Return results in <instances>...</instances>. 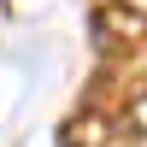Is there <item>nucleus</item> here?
I'll list each match as a JSON object with an SVG mask.
<instances>
[{
  "label": "nucleus",
  "instance_id": "nucleus-1",
  "mask_svg": "<svg viewBox=\"0 0 147 147\" xmlns=\"http://www.w3.org/2000/svg\"><path fill=\"white\" fill-rule=\"evenodd\" d=\"M147 47V12L129 0H106L94 12V53L100 59H136Z\"/></svg>",
  "mask_w": 147,
  "mask_h": 147
},
{
  "label": "nucleus",
  "instance_id": "nucleus-2",
  "mask_svg": "<svg viewBox=\"0 0 147 147\" xmlns=\"http://www.w3.org/2000/svg\"><path fill=\"white\" fill-rule=\"evenodd\" d=\"M59 147H112V118H106L100 106L71 112V118H65V129H59Z\"/></svg>",
  "mask_w": 147,
  "mask_h": 147
},
{
  "label": "nucleus",
  "instance_id": "nucleus-3",
  "mask_svg": "<svg viewBox=\"0 0 147 147\" xmlns=\"http://www.w3.org/2000/svg\"><path fill=\"white\" fill-rule=\"evenodd\" d=\"M124 147H147V94H136L124 112Z\"/></svg>",
  "mask_w": 147,
  "mask_h": 147
}]
</instances>
